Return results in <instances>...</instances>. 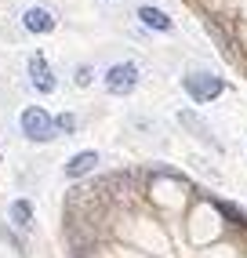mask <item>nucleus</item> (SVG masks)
I'll return each mask as SVG.
<instances>
[{"instance_id":"11","label":"nucleus","mask_w":247,"mask_h":258,"mask_svg":"<svg viewBox=\"0 0 247 258\" xmlns=\"http://www.w3.org/2000/svg\"><path fill=\"white\" fill-rule=\"evenodd\" d=\"M91 73H95L91 66H80V70L73 73V80H77V88H87V84H91Z\"/></svg>"},{"instance_id":"7","label":"nucleus","mask_w":247,"mask_h":258,"mask_svg":"<svg viewBox=\"0 0 247 258\" xmlns=\"http://www.w3.org/2000/svg\"><path fill=\"white\" fill-rule=\"evenodd\" d=\"M138 22L149 26V29H156V33H171V19H167L160 8H153V4H142V8H138Z\"/></svg>"},{"instance_id":"10","label":"nucleus","mask_w":247,"mask_h":258,"mask_svg":"<svg viewBox=\"0 0 247 258\" xmlns=\"http://www.w3.org/2000/svg\"><path fill=\"white\" fill-rule=\"evenodd\" d=\"M55 131H58V135H73V131H77V116H73V113L55 116Z\"/></svg>"},{"instance_id":"3","label":"nucleus","mask_w":247,"mask_h":258,"mask_svg":"<svg viewBox=\"0 0 247 258\" xmlns=\"http://www.w3.org/2000/svg\"><path fill=\"white\" fill-rule=\"evenodd\" d=\"M138 88V66L135 62H116L109 66V73H105V91L113 95H131Z\"/></svg>"},{"instance_id":"9","label":"nucleus","mask_w":247,"mask_h":258,"mask_svg":"<svg viewBox=\"0 0 247 258\" xmlns=\"http://www.w3.org/2000/svg\"><path fill=\"white\" fill-rule=\"evenodd\" d=\"M215 208H218V215H222L225 222H233V226L247 229V211H243V208H236V204H229V200H215Z\"/></svg>"},{"instance_id":"8","label":"nucleus","mask_w":247,"mask_h":258,"mask_svg":"<svg viewBox=\"0 0 247 258\" xmlns=\"http://www.w3.org/2000/svg\"><path fill=\"white\" fill-rule=\"evenodd\" d=\"M8 218H11V226H19L22 233L33 229V204L22 197V200H11V208H8Z\"/></svg>"},{"instance_id":"6","label":"nucleus","mask_w":247,"mask_h":258,"mask_svg":"<svg viewBox=\"0 0 247 258\" xmlns=\"http://www.w3.org/2000/svg\"><path fill=\"white\" fill-rule=\"evenodd\" d=\"M95 167H98V153L95 149H84V153H77V157H69L66 175L69 178H84V175H91Z\"/></svg>"},{"instance_id":"5","label":"nucleus","mask_w":247,"mask_h":258,"mask_svg":"<svg viewBox=\"0 0 247 258\" xmlns=\"http://www.w3.org/2000/svg\"><path fill=\"white\" fill-rule=\"evenodd\" d=\"M22 26L29 33H51L55 29V15H51L47 8H26L22 11Z\"/></svg>"},{"instance_id":"2","label":"nucleus","mask_w":247,"mask_h":258,"mask_svg":"<svg viewBox=\"0 0 247 258\" xmlns=\"http://www.w3.org/2000/svg\"><path fill=\"white\" fill-rule=\"evenodd\" d=\"M182 88H186V95L193 102H211V98H218L225 91V80L215 77V73H189L182 80Z\"/></svg>"},{"instance_id":"4","label":"nucleus","mask_w":247,"mask_h":258,"mask_svg":"<svg viewBox=\"0 0 247 258\" xmlns=\"http://www.w3.org/2000/svg\"><path fill=\"white\" fill-rule=\"evenodd\" d=\"M29 80H33V88H37L40 95H51V91L58 88V80H55V73H51V66H47L40 55L29 58Z\"/></svg>"},{"instance_id":"1","label":"nucleus","mask_w":247,"mask_h":258,"mask_svg":"<svg viewBox=\"0 0 247 258\" xmlns=\"http://www.w3.org/2000/svg\"><path fill=\"white\" fill-rule=\"evenodd\" d=\"M19 124H22V135L29 142H51L55 139V120H51L40 106H29V109H22V116H19Z\"/></svg>"}]
</instances>
